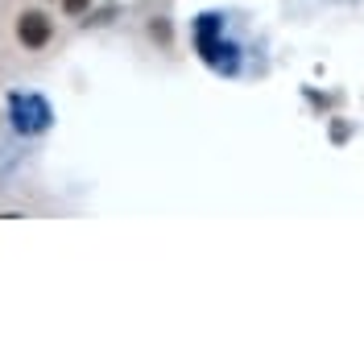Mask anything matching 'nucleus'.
<instances>
[{
  "mask_svg": "<svg viewBox=\"0 0 364 364\" xmlns=\"http://www.w3.org/2000/svg\"><path fill=\"white\" fill-rule=\"evenodd\" d=\"M9 120H13L17 133L38 136L50 129V104H46L38 91H13L9 95Z\"/></svg>",
  "mask_w": 364,
  "mask_h": 364,
  "instance_id": "obj_1",
  "label": "nucleus"
},
{
  "mask_svg": "<svg viewBox=\"0 0 364 364\" xmlns=\"http://www.w3.org/2000/svg\"><path fill=\"white\" fill-rule=\"evenodd\" d=\"M17 38H21L29 50H42V46L50 42V17L38 13V9L21 13V21H17Z\"/></svg>",
  "mask_w": 364,
  "mask_h": 364,
  "instance_id": "obj_2",
  "label": "nucleus"
},
{
  "mask_svg": "<svg viewBox=\"0 0 364 364\" xmlns=\"http://www.w3.org/2000/svg\"><path fill=\"white\" fill-rule=\"evenodd\" d=\"M87 4H91V0H63V9H67L70 17H79V13H87Z\"/></svg>",
  "mask_w": 364,
  "mask_h": 364,
  "instance_id": "obj_3",
  "label": "nucleus"
}]
</instances>
